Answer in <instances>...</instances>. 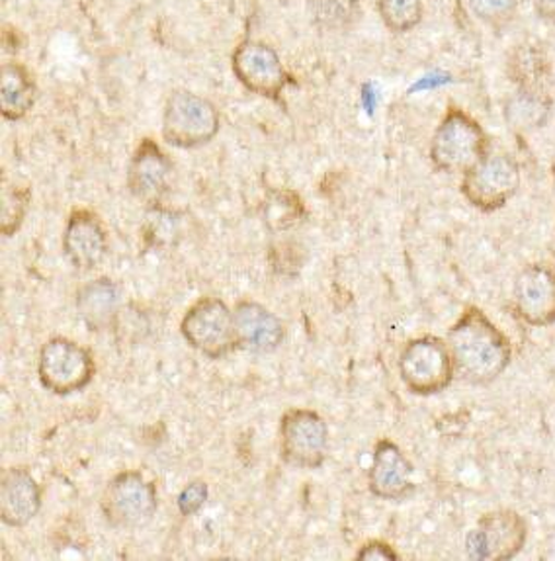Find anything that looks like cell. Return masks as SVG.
Returning <instances> with one entry per match:
<instances>
[{
  "label": "cell",
  "instance_id": "15",
  "mask_svg": "<svg viewBox=\"0 0 555 561\" xmlns=\"http://www.w3.org/2000/svg\"><path fill=\"white\" fill-rule=\"evenodd\" d=\"M63 249L74 268L82 272L96 268L108 249L106 229L99 216L91 209H74L65 227Z\"/></svg>",
  "mask_w": 555,
  "mask_h": 561
},
{
  "label": "cell",
  "instance_id": "19",
  "mask_svg": "<svg viewBox=\"0 0 555 561\" xmlns=\"http://www.w3.org/2000/svg\"><path fill=\"white\" fill-rule=\"evenodd\" d=\"M37 100V82L26 65L9 61L0 67V114L7 122H19Z\"/></svg>",
  "mask_w": 555,
  "mask_h": 561
},
{
  "label": "cell",
  "instance_id": "14",
  "mask_svg": "<svg viewBox=\"0 0 555 561\" xmlns=\"http://www.w3.org/2000/svg\"><path fill=\"white\" fill-rule=\"evenodd\" d=\"M413 463L397 444L383 438L373 448V463L368 473V485L375 497L401 501L415 491Z\"/></svg>",
  "mask_w": 555,
  "mask_h": 561
},
{
  "label": "cell",
  "instance_id": "29",
  "mask_svg": "<svg viewBox=\"0 0 555 561\" xmlns=\"http://www.w3.org/2000/svg\"><path fill=\"white\" fill-rule=\"evenodd\" d=\"M540 19L555 24V0H534Z\"/></svg>",
  "mask_w": 555,
  "mask_h": 561
},
{
  "label": "cell",
  "instance_id": "28",
  "mask_svg": "<svg viewBox=\"0 0 555 561\" xmlns=\"http://www.w3.org/2000/svg\"><path fill=\"white\" fill-rule=\"evenodd\" d=\"M358 561H397L400 556L393 550L392 546L382 540H370L356 553Z\"/></svg>",
  "mask_w": 555,
  "mask_h": 561
},
{
  "label": "cell",
  "instance_id": "27",
  "mask_svg": "<svg viewBox=\"0 0 555 561\" xmlns=\"http://www.w3.org/2000/svg\"><path fill=\"white\" fill-rule=\"evenodd\" d=\"M208 495H210V489L206 485V481H190V483L181 491V495H178V501H176L178 511H181L184 516L196 515V513L201 511V507L206 505Z\"/></svg>",
  "mask_w": 555,
  "mask_h": 561
},
{
  "label": "cell",
  "instance_id": "17",
  "mask_svg": "<svg viewBox=\"0 0 555 561\" xmlns=\"http://www.w3.org/2000/svg\"><path fill=\"white\" fill-rule=\"evenodd\" d=\"M42 507V491L26 468H7L0 480V518L7 526L22 528Z\"/></svg>",
  "mask_w": 555,
  "mask_h": 561
},
{
  "label": "cell",
  "instance_id": "3",
  "mask_svg": "<svg viewBox=\"0 0 555 561\" xmlns=\"http://www.w3.org/2000/svg\"><path fill=\"white\" fill-rule=\"evenodd\" d=\"M221 126L219 110L196 92L174 91L163 112V137L169 146L196 149L210 144Z\"/></svg>",
  "mask_w": 555,
  "mask_h": 561
},
{
  "label": "cell",
  "instance_id": "18",
  "mask_svg": "<svg viewBox=\"0 0 555 561\" xmlns=\"http://www.w3.org/2000/svg\"><path fill=\"white\" fill-rule=\"evenodd\" d=\"M77 313L91 331H108L118 321V286L109 278L89 282L77 294Z\"/></svg>",
  "mask_w": 555,
  "mask_h": 561
},
{
  "label": "cell",
  "instance_id": "25",
  "mask_svg": "<svg viewBox=\"0 0 555 561\" xmlns=\"http://www.w3.org/2000/svg\"><path fill=\"white\" fill-rule=\"evenodd\" d=\"M380 19L393 34H407L423 20V0H378Z\"/></svg>",
  "mask_w": 555,
  "mask_h": 561
},
{
  "label": "cell",
  "instance_id": "13",
  "mask_svg": "<svg viewBox=\"0 0 555 561\" xmlns=\"http://www.w3.org/2000/svg\"><path fill=\"white\" fill-rule=\"evenodd\" d=\"M512 309L530 327L555 325V271L544 264L522 268L512 288Z\"/></svg>",
  "mask_w": 555,
  "mask_h": 561
},
{
  "label": "cell",
  "instance_id": "5",
  "mask_svg": "<svg viewBox=\"0 0 555 561\" xmlns=\"http://www.w3.org/2000/svg\"><path fill=\"white\" fill-rule=\"evenodd\" d=\"M520 182L519 163L510 154L492 151L474 169L465 172L460 191L470 206L483 214H493L517 196Z\"/></svg>",
  "mask_w": 555,
  "mask_h": 561
},
{
  "label": "cell",
  "instance_id": "8",
  "mask_svg": "<svg viewBox=\"0 0 555 561\" xmlns=\"http://www.w3.org/2000/svg\"><path fill=\"white\" fill-rule=\"evenodd\" d=\"M529 540V525L517 511L501 508L483 515L465 536L470 560L505 561L517 558Z\"/></svg>",
  "mask_w": 555,
  "mask_h": 561
},
{
  "label": "cell",
  "instance_id": "26",
  "mask_svg": "<svg viewBox=\"0 0 555 561\" xmlns=\"http://www.w3.org/2000/svg\"><path fill=\"white\" fill-rule=\"evenodd\" d=\"M467 2L474 16L495 30H501L510 24V20L517 16V10H519V0H467Z\"/></svg>",
  "mask_w": 555,
  "mask_h": 561
},
{
  "label": "cell",
  "instance_id": "6",
  "mask_svg": "<svg viewBox=\"0 0 555 561\" xmlns=\"http://www.w3.org/2000/svg\"><path fill=\"white\" fill-rule=\"evenodd\" d=\"M186 343L211 360L228 356L238 348L235 316L219 298H201L184 316L181 323Z\"/></svg>",
  "mask_w": 555,
  "mask_h": 561
},
{
  "label": "cell",
  "instance_id": "11",
  "mask_svg": "<svg viewBox=\"0 0 555 561\" xmlns=\"http://www.w3.org/2000/svg\"><path fill=\"white\" fill-rule=\"evenodd\" d=\"M231 69L246 91L268 100H280L291 84L290 73L286 71L280 55L258 39H245L235 47L231 55Z\"/></svg>",
  "mask_w": 555,
  "mask_h": 561
},
{
  "label": "cell",
  "instance_id": "4",
  "mask_svg": "<svg viewBox=\"0 0 555 561\" xmlns=\"http://www.w3.org/2000/svg\"><path fill=\"white\" fill-rule=\"evenodd\" d=\"M400 376L407 390L417 396H435L454 380V360L447 341L425 335L405 344L400 356Z\"/></svg>",
  "mask_w": 555,
  "mask_h": 561
},
{
  "label": "cell",
  "instance_id": "22",
  "mask_svg": "<svg viewBox=\"0 0 555 561\" xmlns=\"http://www.w3.org/2000/svg\"><path fill=\"white\" fill-rule=\"evenodd\" d=\"M263 218L270 231L284 233L300 227L308 218V209L296 192L278 188L266 196Z\"/></svg>",
  "mask_w": 555,
  "mask_h": 561
},
{
  "label": "cell",
  "instance_id": "16",
  "mask_svg": "<svg viewBox=\"0 0 555 561\" xmlns=\"http://www.w3.org/2000/svg\"><path fill=\"white\" fill-rule=\"evenodd\" d=\"M238 348L248 353L268 354L280 348L286 339L282 321L256 301H239L233 309Z\"/></svg>",
  "mask_w": 555,
  "mask_h": 561
},
{
  "label": "cell",
  "instance_id": "21",
  "mask_svg": "<svg viewBox=\"0 0 555 561\" xmlns=\"http://www.w3.org/2000/svg\"><path fill=\"white\" fill-rule=\"evenodd\" d=\"M554 100L547 91H530V89H517L514 96L507 102L505 116L512 127L519 129H537L546 126L552 116Z\"/></svg>",
  "mask_w": 555,
  "mask_h": 561
},
{
  "label": "cell",
  "instance_id": "12",
  "mask_svg": "<svg viewBox=\"0 0 555 561\" xmlns=\"http://www.w3.org/2000/svg\"><path fill=\"white\" fill-rule=\"evenodd\" d=\"M174 164L153 139H143L131 154L128 186L134 198L147 208L163 206L173 188Z\"/></svg>",
  "mask_w": 555,
  "mask_h": 561
},
{
  "label": "cell",
  "instance_id": "7",
  "mask_svg": "<svg viewBox=\"0 0 555 561\" xmlns=\"http://www.w3.org/2000/svg\"><path fill=\"white\" fill-rule=\"evenodd\" d=\"M92 354L65 336L49 339L37 358V376L42 386L55 396H71L91 383L94 376Z\"/></svg>",
  "mask_w": 555,
  "mask_h": 561
},
{
  "label": "cell",
  "instance_id": "20",
  "mask_svg": "<svg viewBox=\"0 0 555 561\" xmlns=\"http://www.w3.org/2000/svg\"><path fill=\"white\" fill-rule=\"evenodd\" d=\"M510 81L517 89L530 91H547V82L552 79V67L544 49L537 46H519L509 59Z\"/></svg>",
  "mask_w": 555,
  "mask_h": 561
},
{
  "label": "cell",
  "instance_id": "2",
  "mask_svg": "<svg viewBox=\"0 0 555 561\" xmlns=\"http://www.w3.org/2000/svg\"><path fill=\"white\" fill-rule=\"evenodd\" d=\"M492 153V144L477 119L460 108H448L430 141L428 157L440 172L462 174Z\"/></svg>",
  "mask_w": 555,
  "mask_h": 561
},
{
  "label": "cell",
  "instance_id": "9",
  "mask_svg": "<svg viewBox=\"0 0 555 561\" xmlns=\"http://www.w3.org/2000/svg\"><path fill=\"white\" fill-rule=\"evenodd\" d=\"M102 513L109 526L136 530L149 525L157 513V491L139 471H122L102 495Z\"/></svg>",
  "mask_w": 555,
  "mask_h": 561
},
{
  "label": "cell",
  "instance_id": "10",
  "mask_svg": "<svg viewBox=\"0 0 555 561\" xmlns=\"http://www.w3.org/2000/svg\"><path fill=\"white\" fill-rule=\"evenodd\" d=\"M328 450V426L310 409H290L280 423V454L284 462L300 470H317Z\"/></svg>",
  "mask_w": 555,
  "mask_h": 561
},
{
  "label": "cell",
  "instance_id": "24",
  "mask_svg": "<svg viewBox=\"0 0 555 561\" xmlns=\"http://www.w3.org/2000/svg\"><path fill=\"white\" fill-rule=\"evenodd\" d=\"M27 204H30V191L2 176V191H0V231H2V236L12 237L19 231L26 219Z\"/></svg>",
  "mask_w": 555,
  "mask_h": 561
},
{
  "label": "cell",
  "instance_id": "23",
  "mask_svg": "<svg viewBox=\"0 0 555 561\" xmlns=\"http://www.w3.org/2000/svg\"><path fill=\"white\" fill-rule=\"evenodd\" d=\"M311 22L323 32H346L362 16L360 0H308Z\"/></svg>",
  "mask_w": 555,
  "mask_h": 561
},
{
  "label": "cell",
  "instance_id": "1",
  "mask_svg": "<svg viewBox=\"0 0 555 561\" xmlns=\"http://www.w3.org/2000/svg\"><path fill=\"white\" fill-rule=\"evenodd\" d=\"M455 376L474 386H487L509 368L512 344L479 308H467L447 339Z\"/></svg>",
  "mask_w": 555,
  "mask_h": 561
}]
</instances>
